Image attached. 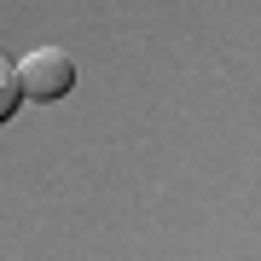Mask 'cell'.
Returning a JSON list of instances; mask_svg holds the SVG:
<instances>
[{"mask_svg":"<svg viewBox=\"0 0 261 261\" xmlns=\"http://www.w3.org/2000/svg\"><path fill=\"white\" fill-rule=\"evenodd\" d=\"M18 87H23V99H35V105L64 99L70 87H75V64H70V53H58V47L29 53L23 64H18Z\"/></svg>","mask_w":261,"mask_h":261,"instance_id":"1","label":"cell"},{"mask_svg":"<svg viewBox=\"0 0 261 261\" xmlns=\"http://www.w3.org/2000/svg\"><path fill=\"white\" fill-rule=\"evenodd\" d=\"M18 105H23V87H18V64H12L6 53H0V128H6L12 116H18Z\"/></svg>","mask_w":261,"mask_h":261,"instance_id":"2","label":"cell"}]
</instances>
